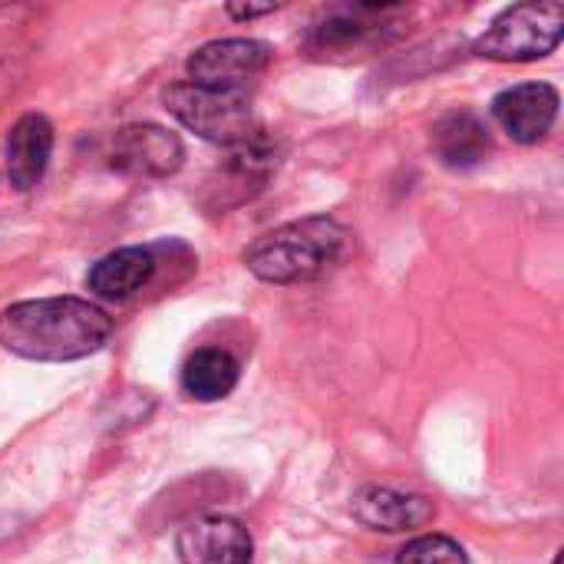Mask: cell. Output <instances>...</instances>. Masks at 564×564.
<instances>
[{
    "instance_id": "obj_1",
    "label": "cell",
    "mask_w": 564,
    "mask_h": 564,
    "mask_svg": "<svg viewBox=\"0 0 564 564\" xmlns=\"http://www.w3.org/2000/svg\"><path fill=\"white\" fill-rule=\"evenodd\" d=\"M112 317L83 297H40L0 314V347L36 364L79 360L106 347Z\"/></svg>"
},
{
    "instance_id": "obj_2",
    "label": "cell",
    "mask_w": 564,
    "mask_h": 564,
    "mask_svg": "<svg viewBox=\"0 0 564 564\" xmlns=\"http://www.w3.org/2000/svg\"><path fill=\"white\" fill-rule=\"evenodd\" d=\"M347 228L337 218L311 215L261 235L245 251V268L268 284H304L330 274L347 254Z\"/></svg>"
},
{
    "instance_id": "obj_3",
    "label": "cell",
    "mask_w": 564,
    "mask_h": 564,
    "mask_svg": "<svg viewBox=\"0 0 564 564\" xmlns=\"http://www.w3.org/2000/svg\"><path fill=\"white\" fill-rule=\"evenodd\" d=\"M162 102L185 129L228 149L258 132L251 99L245 93L208 89L198 83H172L162 93Z\"/></svg>"
},
{
    "instance_id": "obj_4",
    "label": "cell",
    "mask_w": 564,
    "mask_h": 564,
    "mask_svg": "<svg viewBox=\"0 0 564 564\" xmlns=\"http://www.w3.org/2000/svg\"><path fill=\"white\" fill-rule=\"evenodd\" d=\"M562 3H516L502 10L476 40V56L499 63H532L549 56L562 40Z\"/></svg>"
},
{
    "instance_id": "obj_5",
    "label": "cell",
    "mask_w": 564,
    "mask_h": 564,
    "mask_svg": "<svg viewBox=\"0 0 564 564\" xmlns=\"http://www.w3.org/2000/svg\"><path fill=\"white\" fill-rule=\"evenodd\" d=\"M400 17H406V10L393 3L334 7L311 26L307 50L314 56H360L364 50L383 43V36L400 26Z\"/></svg>"
},
{
    "instance_id": "obj_6",
    "label": "cell",
    "mask_w": 564,
    "mask_h": 564,
    "mask_svg": "<svg viewBox=\"0 0 564 564\" xmlns=\"http://www.w3.org/2000/svg\"><path fill=\"white\" fill-rule=\"evenodd\" d=\"M271 63V46L248 36L231 40H212L198 46L188 56V83L208 86V89H231L245 93L251 79H258Z\"/></svg>"
},
{
    "instance_id": "obj_7",
    "label": "cell",
    "mask_w": 564,
    "mask_h": 564,
    "mask_svg": "<svg viewBox=\"0 0 564 564\" xmlns=\"http://www.w3.org/2000/svg\"><path fill=\"white\" fill-rule=\"evenodd\" d=\"M185 145L182 139L155 122H139L126 126L112 139L109 165L126 172V175H142V178H165L182 169Z\"/></svg>"
},
{
    "instance_id": "obj_8",
    "label": "cell",
    "mask_w": 564,
    "mask_h": 564,
    "mask_svg": "<svg viewBox=\"0 0 564 564\" xmlns=\"http://www.w3.org/2000/svg\"><path fill=\"white\" fill-rule=\"evenodd\" d=\"M182 564H251V532L228 516H205L182 525L175 539Z\"/></svg>"
},
{
    "instance_id": "obj_9",
    "label": "cell",
    "mask_w": 564,
    "mask_h": 564,
    "mask_svg": "<svg viewBox=\"0 0 564 564\" xmlns=\"http://www.w3.org/2000/svg\"><path fill=\"white\" fill-rule=\"evenodd\" d=\"M278 165V149L271 145V139H264L261 132H254L251 139L231 145L228 159L218 165V178L208 182L212 188V205L215 208H228V205H241L251 195H258L264 188V182L271 178Z\"/></svg>"
},
{
    "instance_id": "obj_10",
    "label": "cell",
    "mask_w": 564,
    "mask_h": 564,
    "mask_svg": "<svg viewBox=\"0 0 564 564\" xmlns=\"http://www.w3.org/2000/svg\"><path fill=\"white\" fill-rule=\"evenodd\" d=\"M496 122L522 145L542 142L558 116V89L549 83H522L492 99Z\"/></svg>"
},
{
    "instance_id": "obj_11",
    "label": "cell",
    "mask_w": 564,
    "mask_h": 564,
    "mask_svg": "<svg viewBox=\"0 0 564 564\" xmlns=\"http://www.w3.org/2000/svg\"><path fill=\"white\" fill-rule=\"evenodd\" d=\"M354 516L373 532L400 535V532H413V529L430 525L436 519V506L423 496H413V492H397L387 486H367L354 496Z\"/></svg>"
},
{
    "instance_id": "obj_12",
    "label": "cell",
    "mask_w": 564,
    "mask_h": 564,
    "mask_svg": "<svg viewBox=\"0 0 564 564\" xmlns=\"http://www.w3.org/2000/svg\"><path fill=\"white\" fill-rule=\"evenodd\" d=\"M53 155V126L40 112H26L7 135V175L17 192H30L43 182Z\"/></svg>"
},
{
    "instance_id": "obj_13",
    "label": "cell",
    "mask_w": 564,
    "mask_h": 564,
    "mask_svg": "<svg viewBox=\"0 0 564 564\" xmlns=\"http://www.w3.org/2000/svg\"><path fill=\"white\" fill-rule=\"evenodd\" d=\"M155 274V251L152 248H119L106 258H99L89 274L86 288L89 294L102 301H126L139 294Z\"/></svg>"
},
{
    "instance_id": "obj_14",
    "label": "cell",
    "mask_w": 564,
    "mask_h": 564,
    "mask_svg": "<svg viewBox=\"0 0 564 564\" xmlns=\"http://www.w3.org/2000/svg\"><path fill=\"white\" fill-rule=\"evenodd\" d=\"M433 152L453 172H469L482 165L492 152V135L486 122L473 112H449L433 129Z\"/></svg>"
},
{
    "instance_id": "obj_15",
    "label": "cell",
    "mask_w": 564,
    "mask_h": 564,
    "mask_svg": "<svg viewBox=\"0 0 564 564\" xmlns=\"http://www.w3.org/2000/svg\"><path fill=\"white\" fill-rule=\"evenodd\" d=\"M238 377H241V367L228 350L202 347L182 367V390L198 403H215V400H225L238 387Z\"/></svg>"
},
{
    "instance_id": "obj_16",
    "label": "cell",
    "mask_w": 564,
    "mask_h": 564,
    "mask_svg": "<svg viewBox=\"0 0 564 564\" xmlns=\"http://www.w3.org/2000/svg\"><path fill=\"white\" fill-rule=\"evenodd\" d=\"M397 564H469V555L449 535H420L400 549Z\"/></svg>"
},
{
    "instance_id": "obj_17",
    "label": "cell",
    "mask_w": 564,
    "mask_h": 564,
    "mask_svg": "<svg viewBox=\"0 0 564 564\" xmlns=\"http://www.w3.org/2000/svg\"><path fill=\"white\" fill-rule=\"evenodd\" d=\"M278 7L274 3H264V7H228V13L231 17H238V20H254V17H264V13H274Z\"/></svg>"
}]
</instances>
